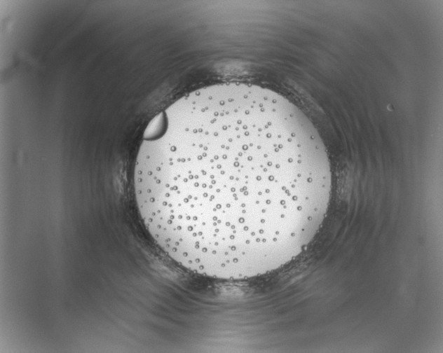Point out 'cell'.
<instances>
[{
    "instance_id": "6da1fadb",
    "label": "cell",
    "mask_w": 443,
    "mask_h": 353,
    "mask_svg": "<svg viewBox=\"0 0 443 353\" xmlns=\"http://www.w3.org/2000/svg\"><path fill=\"white\" fill-rule=\"evenodd\" d=\"M134 171L142 222L182 268L219 279L285 266L326 216L332 174L306 115L259 85L196 90L149 123Z\"/></svg>"
}]
</instances>
